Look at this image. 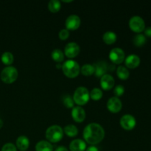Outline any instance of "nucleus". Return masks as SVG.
<instances>
[{"label":"nucleus","instance_id":"nucleus-21","mask_svg":"<svg viewBox=\"0 0 151 151\" xmlns=\"http://www.w3.org/2000/svg\"><path fill=\"white\" fill-rule=\"evenodd\" d=\"M116 75L121 80H126L129 77L130 72L125 66H119L116 69Z\"/></svg>","mask_w":151,"mask_h":151},{"label":"nucleus","instance_id":"nucleus-28","mask_svg":"<svg viewBox=\"0 0 151 151\" xmlns=\"http://www.w3.org/2000/svg\"><path fill=\"white\" fill-rule=\"evenodd\" d=\"M63 104L67 108H73L75 102H74L73 98L70 95H69V94H66V95H65L63 97Z\"/></svg>","mask_w":151,"mask_h":151},{"label":"nucleus","instance_id":"nucleus-15","mask_svg":"<svg viewBox=\"0 0 151 151\" xmlns=\"http://www.w3.org/2000/svg\"><path fill=\"white\" fill-rule=\"evenodd\" d=\"M125 65L130 69H134L137 67L140 63V58L137 55H130L125 58Z\"/></svg>","mask_w":151,"mask_h":151},{"label":"nucleus","instance_id":"nucleus-24","mask_svg":"<svg viewBox=\"0 0 151 151\" xmlns=\"http://www.w3.org/2000/svg\"><path fill=\"white\" fill-rule=\"evenodd\" d=\"M1 61L5 65H11L13 63V60H14V57L13 55L10 52H4L2 55H1Z\"/></svg>","mask_w":151,"mask_h":151},{"label":"nucleus","instance_id":"nucleus-30","mask_svg":"<svg viewBox=\"0 0 151 151\" xmlns=\"http://www.w3.org/2000/svg\"><path fill=\"white\" fill-rule=\"evenodd\" d=\"M1 151H17V148L14 144L9 142L3 145Z\"/></svg>","mask_w":151,"mask_h":151},{"label":"nucleus","instance_id":"nucleus-18","mask_svg":"<svg viewBox=\"0 0 151 151\" xmlns=\"http://www.w3.org/2000/svg\"><path fill=\"white\" fill-rule=\"evenodd\" d=\"M35 150L36 151H52L53 146L51 143L46 140L39 141L35 145Z\"/></svg>","mask_w":151,"mask_h":151},{"label":"nucleus","instance_id":"nucleus-5","mask_svg":"<svg viewBox=\"0 0 151 151\" xmlns=\"http://www.w3.org/2000/svg\"><path fill=\"white\" fill-rule=\"evenodd\" d=\"M18 70L16 67L12 66H7L4 67L1 72V81L5 83H13L14 81H16L18 78Z\"/></svg>","mask_w":151,"mask_h":151},{"label":"nucleus","instance_id":"nucleus-4","mask_svg":"<svg viewBox=\"0 0 151 151\" xmlns=\"http://www.w3.org/2000/svg\"><path fill=\"white\" fill-rule=\"evenodd\" d=\"M73 100L79 106L86 104L90 98L89 91L88 88L84 86H80L76 88L73 94Z\"/></svg>","mask_w":151,"mask_h":151},{"label":"nucleus","instance_id":"nucleus-23","mask_svg":"<svg viewBox=\"0 0 151 151\" xmlns=\"http://www.w3.org/2000/svg\"><path fill=\"white\" fill-rule=\"evenodd\" d=\"M51 56L52 58L58 63H60L64 60V54H63V51L59 49H55L53 50L51 53Z\"/></svg>","mask_w":151,"mask_h":151},{"label":"nucleus","instance_id":"nucleus-25","mask_svg":"<svg viewBox=\"0 0 151 151\" xmlns=\"http://www.w3.org/2000/svg\"><path fill=\"white\" fill-rule=\"evenodd\" d=\"M147 41V39H146V37L145 36V35L143 34H137L134 36V39H133V42H134V45L137 46V47H142L145 44Z\"/></svg>","mask_w":151,"mask_h":151},{"label":"nucleus","instance_id":"nucleus-10","mask_svg":"<svg viewBox=\"0 0 151 151\" xmlns=\"http://www.w3.org/2000/svg\"><path fill=\"white\" fill-rule=\"evenodd\" d=\"M81 49L79 45L75 42H69L66 45L64 48V53L69 58L76 57L80 53Z\"/></svg>","mask_w":151,"mask_h":151},{"label":"nucleus","instance_id":"nucleus-26","mask_svg":"<svg viewBox=\"0 0 151 151\" xmlns=\"http://www.w3.org/2000/svg\"><path fill=\"white\" fill-rule=\"evenodd\" d=\"M61 4H60V1L59 0H50L49 1L48 7L49 10L52 13H57L59 11L60 9Z\"/></svg>","mask_w":151,"mask_h":151},{"label":"nucleus","instance_id":"nucleus-37","mask_svg":"<svg viewBox=\"0 0 151 151\" xmlns=\"http://www.w3.org/2000/svg\"><path fill=\"white\" fill-rule=\"evenodd\" d=\"M63 2H71V1H72V0H70V1H66V0H63Z\"/></svg>","mask_w":151,"mask_h":151},{"label":"nucleus","instance_id":"nucleus-7","mask_svg":"<svg viewBox=\"0 0 151 151\" xmlns=\"http://www.w3.org/2000/svg\"><path fill=\"white\" fill-rule=\"evenodd\" d=\"M125 52L119 47L113 48L109 52V58L114 63L116 64L122 63L125 60Z\"/></svg>","mask_w":151,"mask_h":151},{"label":"nucleus","instance_id":"nucleus-36","mask_svg":"<svg viewBox=\"0 0 151 151\" xmlns=\"http://www.w3.org/2000/svg\"><path fill=\"white\" fill-rule=\"evenodd\" d=\"M56 67H57V68H62V65L61 64H58L57 66H56Z\"/></svg>","mask_w":151,"mask_h":151},{"label":"nucleus","instance_id":"nucleus-19","mask_svg":"<svg viewBox=\"0 0 151 151\" xmlns=\"http://www.w3.org/2000/svg\"><path fill=\"white\" fill-rule=\"evenodd\" d=\"M116 34L112 31H107L103 35V40L106 44H112L116 41Z\"/></svg>","mask_w":151,"mask_h":151},{"label":"nucleus","instance_id":"nucleus-11","mask_svg":"<svg viewBox=\"0 0 151 151\" xmlns=\"http://www.w3.org/2000/svg\"><path fill=\"white\" fill-rule=\"evenodd\" d=\"M122 103L119 97H112L107 102V108L112 113H118L122 109Z\"/></svg>","mask_w":151,"mask_h":151},{"label":"nucleus","instance_id":"nucleus-35","mask_svg":"<svg viewBox=\"0 0 151 151\" xmlns=\"http://www.w3.org/2000/svg\"><path fill=\"white\" fill-rule=\"evenodd\" d=\"M3 126V121L0 119V128Z\"/></svg>","mask_w":151,"mask_h":151},{"label":"nucleus","instance_id":"nucleus-20","mask_svg":"<svg viewBox=\"0 0 151 151\" xmlns=\"http://www.w3.org/2000/svg\"><path fill=\"white\" fill-rule=\"evenodd\" d=\"M65 134L68 136V137H74L75 136L78 135V129L75 125H72V124H69V125H66L64 127V129H63Z\"/></svg>","mask_w":151,"mask_h":151},{"label":"nucleus","instance_id":"nucleus-16","mask_svg":"<svg viewBox=\"0 0 151 151\" xmlns=\"http://www.w3.org/2000/svg\"><path fill=\"white\" fill-rule=\"evenodd\" d=\"M29 146V140L26 136H19L16 139V147L21 151H25Z\"/></svg>","mask_w":151,"mask_h":151},{"label":"nucleus","instance_id":"nucleus-8","mask_svg":"<svg viewBox=\"0 0 151 151\" xmlns=\"http://www.w3.org/2000/svg\"><path fill=\"white\" fill-rule=\"evenodd\" d=\"M120 125L122 128L127 131H131L134 129L137 124L135 117L131 114H125L121 117Z\"/></svg>","mask_w":151,"mask_h":151},{"label":"nucleus","instance_id":"nucleus-17","mask_svg":"<svg viewBox=\"0 0 151 151\" xmlns=\"http://www.w3.org/2000/svg\"><path fill=\"white\" fill-rule=\"evenodd\" d=\"M94 68H95V72H94V73H95V75L97 78H99V77L101 78L109 70L108 65H106V63L104 61H100L99 63H97L94 66Z\"/></svg>","mask_w":151,"mask_h":151},{"label":"nucleus","instance_id":"nucleus-1","mask_svg":"<svg viewBox=\"0 0 151 151\" xmlns=\"http://www.w3.org/2000/svg\"><path fill=\"white\" fill-rule=\"evenodd\" d=\"M83 135L87 143L94 145L100 143L104 139L105 131L100 124L91 122L85 127Z\"/></svg>","mask_w":151,"mask_h":151},{"label":"nucleus","instance_id":"nucleus-32","mask_svg":"<svg viewBox=\"0 0 151 151\" xmlns=\"http://www.w3.org/2000/svg\"><path fill=\"white\" fill-rule=\"evenodd\" d=\"M145 32V36L149 37V38H151V27H146L145 29H144Z\"/></svg>","mask_w":151,"mask_h":151},{"label":"nucleus","instance_id":"nucleus-12","mask_svg":"<svg viewBox=\"0 0 151 151\" xmlns=\"http://www.w3.org/2000/svg\"><path fill=\"white\" fill-rule=\"evenodd\" d=\"M115 81L112 75L109 74H105L100 78V85L104 90H110L114 86Z\"/></svg>","mask_w":151,"mask_h":151},{"label":"nucleus","instance_id":"nucleus-34","mask_svg":"<svg viewBox=\"0 0 151 151\" xmlns=\"http://www.w3.org/2000/svg\"><path fill=\"white\" fill-rule=\"evenodd\" d=\"M55 151H69V150L65 146H59L55 149Z\"/></svg>","mask_w":151,"mask_h":151},{"label":"nucleus","instance_id":"nucleus-27","mask_svg":"<svg viewBox=\"0 0 151 151\" xmlns=\"http://www.w3.org/2000/svg\"><path fill=\"white\" fill-rule=\"evenodd\" d=\"M90 97L94 100H99L103 97V91L99 88H94L89 93Z\"/></svg>","mask_w":151,"mask_h":151},{"label":"nucleus","instance_id":"nucleus-22","mask_svg":"<svg viewBox=\"0 0 151 151\" xmlns=\"http://www.w3.org/2000/svg\"><path fill=\"white\" fill-rule=\"evenodd\" d=\"M81 72L85 76H90V75H93L94 73L95 68H94V65L86 63V64L83 65V66L81 69Z\"/></svg>","mask_w":151,"mask_h":151},{"label":"nucleus","instance_id":"nucleus-2","mask_svg":"<svg viewBox=\"0 0 151 151\" xmlns=\"http://www.w3.org/2000/svg\"><path fill=\"white\" fill-rule=\"evenodd\" d=\"M63 74L69 78H75L81 72V67L78 63L73 60H68L62 65Z\"/></svg>","mask_w":151,"mask_h":151},{"label":"nucleus","instance_id":"nucleus-3","mask_svg":"<svg viewBox=\"0 0 151 151\" xmlns=\"http://www.w3.org/2000/svg\"><path fill=\"white\" fill-rule=\"evenodd\" d=\"M63 137V130L57 125L49 127L46 131V138L51 142L55 143L60 141Z\"/></svg>","mask_w":151,"mask_h":151},{"label":"nucleus","instance_id":"nucleus-6","mask_svg":"<svg viewBox=\"0 0 151 151\" xmlns=\"http://www.w3.org/2000/svg\"><path fill=\"white\" fill-rule=\"evenodd\" d=\"M129 27L134 32L139 33L145 29V24L142 18L139 16H134L130 19Z\"/></svg>","mask_w":151,"mask_h":151},{"label":"nucleus","instance_id":"nucleus-14","mask_svg":"<svg viewBox=\"0 0 151 151\" xmlns=\"http://www.w3.org/2000/svg\"><path fill=\"white\" fill-rule=\"evenodd\" d=\"M69 149L71 151H85L86 150V144L81 139H75L69 144Z\"/></svg>","mask_w":151,"mask_h":151},{"label":"nucleus","instance_id":"nucleus-9","mask_svg":"<svg viewBox=\"0 0 151 151\" xmlns=\"http://www.w3.org/2000/svg\"><path fill=\"white\" fill-rule=\"evenodd\" d=\"M81 20L78 16L75 14L70 15L66 19V22H65V25L68 30H75V29H78L81 26Z\"/></svg>","mask_w":151,"mask_h":151},{"label":"nucleus","instance_id":"nucleus-29","mask_svg":"<svg viewBox=\"0 0 151 151\" xmlns=\"http://www.w3.org/2000/svg\"><path fill=\"white\" fill-rule=\"evenodd\" d=\"M124 92H125V88L122 85H117L116 86H115L114 89V93L115 94V97H116L122 96Z\"/></svg>","mask_w":151,"mask_h":151},{"label":"nucleus","instance_id":"nucleus-33","mask_svg":"<svg viewBox=\"0 0 151 151\" xmlns=\"http://www.w3.org/2000/svg\"><path fill=\"white\" fill-rule=\"evenodd\" d=\"M86 151H99V150L97 147H95V146L94 145H91L87 147Z\"/></svg>","mask_w":151,"mask_h":151},{"label":"nucleus","instance_id":"nucleus-31","mask_svg":"<svg viewBox=\"0 0 151 151\" xmlns=\"http://www.w3.org/2000/svg\"><path fill=\"white\" fill-rule=\"evenodd\" d=\"M58 36L60 39L61 40H66L69 38V31L67 29H62L59 32Z\"/></svg>","mask_w":151,"mask_h":151},{"label":"nucleus","instance_id":"nucleus-13","mask_svg":"<svg viewBox=\"0 0 151 151\" xmlns=\"http://www.w3.org/2000/svg\"><path fill=\"white\" fill-rule=\"evenodd\" d=\"M72 116L74 120L77 122H81L84 121L86 118V111L81 106L73 107L72 111Z\"/></svg>","mask_w":151,"mask_h":151}]
</instances>
